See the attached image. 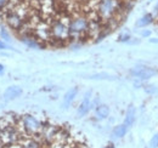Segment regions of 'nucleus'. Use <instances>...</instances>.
Masks as SVG:
<instances>
[{
    "instance_id": "obj_1",
    "label": "nucleus",
    "mask_w": 158,
    "mask_h": 148,
    "mask_svg": "<svg viewBox=\"0 0 158 148\" xmlns=\"http://www.w3.org/2000/svg\"><path fill=\"white\" fill-rule=\"evenodd\" d=\"M69 18L71 15L68 12H62L50 22V31H51L50 46H63L71 43L69 28H68Z\"/></svg>"
},
{
    "instance_id": "obj_2",
    "label": "nucleus",
    "mask_w": 158,
    "mask_h": 148,
    "mask_svg": "<svg viewBox=\"0 0 158 148\" xmlns=\"http://www.w3.org/2000/svg\"><path fill=\"white\" fill-rule=\"evenodd\" d=\"M68 28L71 41H86L89 32V17L86 12L79 10L71 14Z\"/></svg>"
},
{
    "instance_id": "obj_3",
    "label": "nucleus",
    "mask_w": 158,
    "mask_h": 148,
    "mask_svg": "<svg viewBox=\"0 0 158 148\" xmlns=\"http://www.w3.org/2000/svg\"><path fill=\"white\" fill-rule=\"evenodd\" d=\"M19 124L22 128V130L26 131L29 135L39 134L41 129H43V126H44V121L38 119L37 117L32 115V114L19 115Z\"/></svg>"
},
{
    "instance_id": "obj_4",
    "label": "nucleus",
    "mask_w": 158,
    "mask_h": 148,
    "mask_svg": "<svg viewBox=\"0 0 158 148\" xmlns=\"http://www.w3.org/2000/svg\"><path fill=\"white\" fill-rule=\"evenodd\" d=\"M2 18L5 21V23H6V26L10 28V29H12V31H15L16 33H19L21 29H22V27H23V24H24V18L21 16L20 14L16 11V10H6V11H2Z\"/></svg>"
},
{
    "instance_id": "obj_5",
    "label": "nucleus",
    "mask_w": 158,
    "mask_h": 148,
    "mask_svg": "<svg viewBox=\"0 0 158 148\" xmlns=\"http://www.w3.org/2000/svg\"><path fill=\"white\" fill-rule=\"evenodd\" d=\"M156 74H157V71L155 68H151L147 66H136L130 69V75H133L134 78H138L141 81L148 80L152 76H155Z\"/></svg>"
},
{
    "instance_id": "obj_6",
    "label": "nucleus",
    "mask_w": 158,
    "mask_h": 148,
    "mask_svg": "<svg viewBox=\"0 0 158 148\" xmlns=\"http://www.w3.org/2000/svg\"><path fill=\"white\" fill-rule=\"evenodd\" d=\"M91 95H93L91 91H86L84 95V98L81 100L78 107V111H77L79 117H85L91 109Z\"/></svg>"
},
{
    "instance_id": "obj_7",
    "label": "nucleus",
    "mask_w": 158,
    "mask_h": 148,
    "mask_svg": "<svg viewBox=\"0 0 158 148\" xmlns=\"http://www.w3.org/2000/svg\"><path fill=\"white\" fill-rule=\"evenodd\" d=\"M21 41L28 46L29 49H35V50H40L44 47V45L37 40V38L34 37L33 34H27V35H22L21 37Z\"/></svg>"
},
{
    "instance_id": "obj_8",
    "label": "nucleus",
    "mask_w": 158,
    "mask_h": 148,
    "mask_svg": "<svg viewBox=\"0 0 158 148\" xmlns=\"http://www.w3.org/2000/svg\"><path fill=\"white\" fill-rule=\"evenodd\" d=\"M22 92H23L22 88L17 86V85H12V86H9V88L5 90L2 97H4L5 101H12V100L20 97L21 95H22Z\"/></svg>"
},
{
    "instance_id": "obj_9",
    "label": "nucleus",
    "mask_w": 158,
    "mask_h": 148,
    "mask_svg": "<svg viewBox=\"0 0 158 148\" xmlns=\"http://www.w3.org/2000/svg\"><path fill=\"white\" fill-rule=\"evenodd\" d=\"M77 95H78V88H72V89H69L67 92L64 93V96H63V100H62V108H66V109H67V108L73 103V101L76 100Z\"/></svg>"
},
{
    "instance_id": "obj_10",
    "label": "nucleus",
    "mask_w": 158,
    "mask_h": 148,
    "mask_svg": "<svg viewBox=\"0 0 158 148\" xmlns=\"http://www.w3.org/2000/svg\"><path fill=\"white\" fill-rule=\"evenodd\" d=\"M135 117H136V109H135V107L131 105V106L128 107L127 113H125V118H124V124L128 126V129L134 125V123H135Z\"/></svg>"
},
{
    "instance_id": "obj_11",
    "label": "nucleus",
    "mask_w": 158,
    "mask_h": 148,
    "mask_svg": "<svg viewBox=\"0 0 158 148\" xmlns=\"http://www.w3.org/2000/svg\"><path fill=\"white\" fill-rule=\"evenodd\" d=\"M110 115V107L107 105H101L95 108V117L98 120H105Z\"/></svg>"
},
{
    "instance_id": "obj_12",
    "label": "nucleus",
    "mask_w": 158,
    "mask_h": 148,
    "mask_svg": "<svg viewBox=\"0 0 158 148\" xmlns=\"http://www.w3.org/2000/svg\"><path fill=\"white\" fill-rule=\"evenodd\" d=\"M155 21V16L152 14H145L143 16H141L140 18L136 21V27L138 28H146L150 24H152Z\"/></svg>"
},
{
    "instance_id": "obj_13",
    "label": "nucleus",
    "mask_w": 158,
    "mask_h": 148,
    "mask_svg": "<svg viewBox=\"0 0 158 148\" xmlns=\"http://www.w3.org/2000/svg\"><path fill=\"white\" fill-rule=\"evenodd\" d=\"M127 132H128V126L123 123V124H120V125H117V126L113 129L112 135H113V137H116V138H122V137L125 136Z\"/></svg>"
},
{
    "instance_id": "obj_14",
    "label": "nucleus",
    "mask_w": 158,
    "mask_h": 148,
    "mask_svg": "<svg viewBox=\"0 0 158 148\" xmlns=\"http://www.w3.org/2000/svg\"><path fill=\"white\" fill-rule=\"evenodd\" d=\"M89 79H94V80H114L116 78L108 73H98L90 75Z\"/></svg>"
},
{
    "instance_id": "obj_15",
    "label": "nucleus",
    "mask_w": 158,
    "mask_h": 148,
    "mask_svg": "<svg viewBox=\"0 0 158 148\" xmlns=\"http://www.w3.org/2000/svg\"><path fill=\"white\" fill-rule=\"evenodd\" d=\"M143 90H145V92L147 93V95H151V96L158 93V88L156 85H145Z\"/></svg>"
},
{
    "instance_id": "obj_16",
    "label": "nucleus",
    "mask_w": 158,
    "mask_h": 148,
    "mask_svg": "<svg viewBox=\"0 0 158 148\" xmlns=\"http://www.w3.org/2000/svg\"><path fill=\"white\" fill-rule=\"evenodd\" d=\"M0 37H1V40L6 41V43H11V41H12L11 35L9 34V32H7L5 28H1V29H0Z\"/></svg>"
},
{
    "instance_id": "obj_17",
    "label": "nucleus",
    "mask_w": 158,
    "mask_h": 148,
    "mask_svg": "<svg viewBox=\"0 0 158 148\" xmlns=\"http://www.w3.org/2000/svg\"><path fill=\"white\" fill-rule=\"evenodd\" d=\"M130 39H131V35H130L129 33L123 32V33H120V34H119L118 41H119V43H128Z\"/></svg>"
},
{
    "instance_id": "obj_18",
    "label": "nucleus",
    "mask_w": 158,
    "mask_h": 148,
    "mask_svg": "<svg viewBox=\"0 0 158 148\" xmlns=\"http://www.w3.org/2000/svg\"><path fill=\"white\" fill-rule=\"evenodd\" d=\"M148 148H158V132L151 138L150 145H148Z\"/></svg>"
},
{
    "instance_id": "obj_19",
    "label": "nucleus",
    "mask_w": 158,
    "mask_h": 148,
    "mask_svg": "<svg viewBox=\"0 0 158 148\" xmlns=\"http://www.w3.org/2000/svg\"><path fill=\"white\" fill-rule=\"evenodd\" d=\"M10 5V0H0V11H5Z\"/></svg>"
},
{
    "instance_id": "obj_20",
    "label": "nucleus",
    "mask_w": 158,
    "mask_h": 148,
    "mask_svg": "<svg viewBox=\"0 0 158 148\" xmlns=\"http://www.w3.org/2000/svg\"><path fill=\"white\" fill-rule=\"evenodd\" d=\"M10 49H11L10 45L6 41H4V40L0 39V51H2V50H10Z\"/></svg>"
},
{
    "instance_id": "obj_21",
    "label": "nucleus",
    "mask_w": 158,
    "mask_h": 148,
    "mask_svg": "<svg viewBox=\"0 0 158 148\" xmlns=\"http://www.w3.org/2000/svg\"><path fill=\"white\" fill-rule=\"evenodd\" d=\"M141 37L142 38H150L151 37V34H152V32L150 31V29H143V31H141Z\"/></svg>"
},
{
    "instance_id": "obj_22",
    "label": "nucleus",
    "mask_w": 158,
    "mask_h": 148,
    "mask_svg": "<svg viewBox=\"0 0 158 148\" xmlns=\"http://www.w3.org/2000/svg\"><path fill=\"white\" fill-rule=\"evenodd\" d=\"M127 44H130V45H138L140 44V39H136V38H131Z\"/></svg>"
},
{
    "instance_id": "obj_23",
    "label": "nucleus",
    "mask_w": 158,
    "mask_h": 148,
    "mask_svg": "<svg viewBox=\"0 0 158 148\" xmlns=\"http://www.w3.org/2000/svg\"><path fill=\"white\" fill-rule=\"evenodd\" d=\"M150 43H152V44H158V38H151V39H150Z\"/></svg>"
},
{
    "instance_id": "obj_24",
    "label": "nucleus",
    "mask_w": 158,
    "mask_h": 148,
    "mask_svg": "<svg viewBox=\"0 0 158 148\" xmlns=\"http://www.w3.org/2000/svg\"><path fill=\"white\" fill-rule=\"evenodd\" d=\"M155 14L158 15V2L156 4V6H155Z\"/></svg>"
},
{
    "instance_id": "obj_25",
    "label": "nucleus",
    "mask_w": 158,
    "mask_h": 148,
    "mask_svg": "<svg viewBox=\"0 0 158 148\" xmlns=\"http://www.w3.org/2000/svg\"><path fill=\"white\" fill-rule=\"evenodd\" d=\"M2 72H4V66H2L1 63H0V74L2 73Z\"/></svg>"
},
{
    "instance_id": "obj_26",
    "label": "nucleus",
    "mask_w": 158,
    "mask_h": 148,
    "mask_svg": "<svg viewBox=\"0 0 158 148\" xmlns=\"http://www.w3.org/2000/svg\"><path fill=\"white\" fill-rule=\"evenodd\" d=\"M106 148H116V147H114L113 145H108V146H107V147H106Z\"/></svg>"
}]
</instances>
